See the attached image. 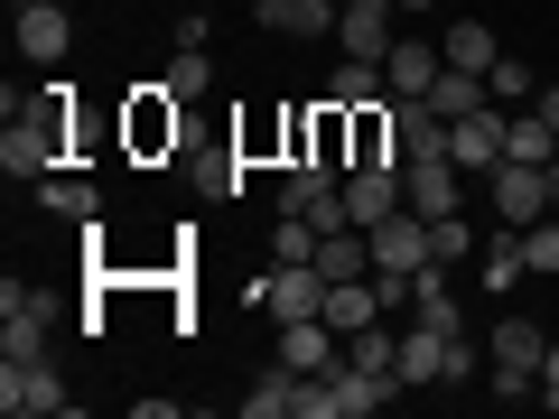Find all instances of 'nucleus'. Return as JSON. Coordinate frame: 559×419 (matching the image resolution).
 I'll list each match as a JSON object with an SVG mask.
<instances>
[{"label":"nucleus","instance_id":"1","mask_svg":"<svg viewBox=\"0 0 559 419\" xmlns=\"http://www.w3.org/2000/svg\"><path fill=\"white\" fill-rule=\"evenodd\" d=\"M57 94H47L38 112H10V131H0V168H10V178H47V168H57V149H66V103Z\"/></svg>","mask_w":559,"mask_h":419},{"label":"nucleus","instance_id":"2","mask_svg":"<svg viewBox=\"0 0 559 419\" xmlns=\"http://www.w3.org/2000/svg\"><path fill=\"white\" fill-rule=\"evenodd\" d=\"M0 410L10 419H57V410H75V392H66V373L47 355H0Z\"/></svg>","mask_w":559,"mask_h":419},{"label":"nucleus","instance_id":"3","mask_svg":"<svg viewBox=\"0 0 559 419\" xmlns=\"http://www.w3.org/2000/svg\"><path fill=\"white\" fill-rule=\"evenodd\" d=\"M261 308H271L280 326L326 318V271H318V261H271V271H261Z\"/></svg>","mask_w":559,"mask_h":419},{"label":"nucleus","instance_id":"4","mask_svg":"<svg viewBox=\"0 0 559 419\" xmlns=\"http://www.w3.org/2000/svg\"><path fill=\"white\" fill-rule=\"evenodd\" d=\"M47 326H57V299L0 279V355H47Z\"/></svg>","mask_w":559,"mask_h":419},{"label":"nucleus","instance_id":"5","mask_svg":"<svg viewBox=\"0 0 559 419\" xmlns=\"http://www.w3.org/2000/svg\"><path fill=\"white\" fill-rule=\"evenodd\" d=\"M503 121H513L503 103H476V112H457V121H448V159H457L466 178H476V168L495 178V168H503Z\"/></svg>","mask_w":559,"mask_h":419},{"label":"nucleus","instance_id":"6","mask_svg":"<svg viewBox=\"0 0 559 419\" xmlns=\"http://www.w3.org/2000/svg\"><path fill=\"white\" fill-rule=\"evenodd\" d=\"M364 242H373V271H429V215L419 205H392L382 224H364Z\"/></svg>","mask_w":559,"mask_h":419},{"label":"nucleus","instance_id":"7","mask_svg":"<svg viewBox=\"0 0 559 419\" xmlns=\"http://www.w3.org/2000/svg\"><path fill=\"white\" fill-rule=\"evenodd\" d=\"M10 28H20V57L28 65H66V47H75L66 0H28V10H10Z\"/></svg>","mask_w":559,"mask_h":419},{"label":"nucleus","instance_id":"8","mask_svg":"<svg viewBox=\"0 0 559 419\" xmlns=\"http://www.w3.org/2000/svg\"><path fill=\"white\" fill-rule=\"evenodd\" d=\"M336 47L364 65L392 57V0H336Z\"/></svg>","mask_w":559,"mask_h":419},{"label":"nucleus","instance_id":"9","mask_svg":"<svg viewBox=\"0 0 559 419\" xmlns=\"http://www.w3.org/2000/svg\"><path fill=\"white\" fill-rule=\"evenodd\" d=\"M495 215L513 224V234H522V224H540V215H550V168L503 159V168H495Z\"/></svg>","mask_w":559,"mask_h":419},{"label":"nucleus","instance_id":"10","mask_svg":"<svg viewBox=\"0 0 559 419\" xmlns=\"http://www.w3.org/2000/svg\"><path fill=\"white\" fill-rule=\"evenodd\" d=\"M457 196H466V187H457V159H448V149H439V159H401V205H419V215H457Z\"/></svg>","mask_w":559,"mask_h":419},{"label":"nucleus","instance_id":"11","mask_svg":"<svg viewBox=\"0 0 559 419\" xmlns=\"http://www.w3.org/2000/svg\"><path fill=\"white\" fill-rule=\"evenodd\" d=\"M280 363H289V373H336L345 363V336L326 318H299V326H280Z\"/></svg>","mask_w":559,"mask_h":419},{"label":"nucleus","instance_id":"12","mask_svg":"<svg viewBox=\"0 0 559 419\" xmlns=\"http://www.w3.org/2000/svg\"><path fill=\"white\" fill-rule=\"evenodd\" d=\"M401 205V159L382 168H345V224H382Z\"/></svg>","mask_w":559,"mask_h":419},{"label":"nucleus","instance_id":"13","mask_svg":"<svg viewBox=\"0 0 559 419\" xmlns=\"http://www.w3.org/2000/svg\"><path fill=\"white\" fill-rule=\"evenodd\" d=\"M326 392H336V419H364V410H382V400H392L401 382H392V373H373V363H355V355H345L336 373H326Z\"/></svg>","mask_w":559,"mask_h":419},{"label":"nucleus","instance_id":"14","mask_svg":"<svg viewBox=\"0 0 559 419\" xmlns=\"http://www.w3.org/2000/svg\"><path fill=\"white\" fill-rule=\"evenodd\" d=\"M252 20L280 38H336V0H252Z\"/></svg>","mask_w":559,"mask_h":419},{"label":"nucleus","instance_id":"15","mask_svg":"<svg viewBox=\"0 0 559 419\" xmlns=\"http://www.w3.org/2000/svg\"><path fill=\"white\" fill-rule=\"evenodd\" d=\"M439 75H448V57H439V47H419V38H392V57H382V84H392V103H401V94H429Z\"/></svg>","mask_w":559,"mask_h":419},{"label":"nucleus","instance_id":"16","mask_svg":"<svg viewBox=\"0 0 559 419\" xmlns=\"http://www.w3.org/2000/svg\"><path fill=\"white\" fill-rule=\"evenodd\" d=\"M439 373H448V336L411 318V326H401V392H429Z\"/></svg>","mask_w":559,"mask_h":419},{"label":"nucleus","instance_id":"17","mask_svg":"<svg viewBox=\"0 0 559 419\" xmlns=\"http://www.w3.org/2000/svg\"><path fill=\"white\" fill-rule=\"evenodd\" d=\"M550 336H559V326H540V318H495V345H485V355H495V363H522V373H540Z\"/></svg>","mask_w":559,"mask_h":419},{"label":"nucleus","instance_id":"18","mask_svg":"<svg viewBox=\"0 0 559 419\" xmlns=\"http://www.w3.org/2000/svg\"><path fill=\"white\" fill-rule=\"evenodd\" d=\"M373 318H392V308H382V289H373V271L326 289V326H336V336H355V326H373Z\"/></svg>","mask_w":559,"mask_h":419},{"label":"nucleus","instance_id":"19","mask_svg":"<svg viewBox=\"0 0 559 419\" xmlns=\"http://www.w3.org/2000/svg\"><path fill=\"white\" fill-rule=\"evenodd\" d=\"M299 382L308 373H289V363H261L252 392H242V419H289V410H299Z\"/></svg>","mask_w":559,"mask_h":419},{"label":"nucleus","instance_id":"20","mask_svg":"<svg viewBox=\"0 0 559 419\" xmlns=\"http://www.w3.org/2000/svg\"><path fill=\"white\" fill-rule=\"evenodd\" d=\"M318 271H326V289L373 271V242H364V224H336V234H318Z\"/></svg>","mask_w":559,"mask_h":419},{"label":"nucleus","instance_id":"21","mask_svg":"<svg viewBox=\"0 0 559 419\" xmlns=\"http://www.w3.org/2000/svg\"><path fill=\"white\" fill-rule=\"evenodd\" d=\"M439 57H448V65H466V75H495V57H503V47H495V28H485V20H448Z\"/></svg>","mask_w":559,"mask_h":419},{"label":"nucleus","instance_id":"22","mask_svg":"<svg viewBox=\"0 0 559 419\" xmlns=\"http://www.w3.org/2000/svg\"><path fill=\"white\" fill-rule=\"evenodd\" d=\"M392 84H382V65H364V57H345L336 75H326V94L318 103H336V112H364V103H382Z\"/></svg>","mask_w":559,"mask_h":419},{"label":"nucleus","instance_id":"23","mask_svg":"<svg viewBox=\"0 0 559 419\" xmlns=\"http://www.w3.org/2000/svg\"><path fill=\"white\" fill-rule=\"evenodd\" d=\"M550 149H559V131L540 121V103H532V112H513V121H503V159H522V168H550Z\"/></svg>","mask_w":559,"mask_h":419},{"label":"nucleus","instance_id":"24","mask_svg":"<svg viewBox=\"0 0 559 419\" xmlns=\"http://www.w3.org/2000/svg\"><path fill=\"white\" fill-rule=\"evenodd\" d=\"M419 103H429V112H448V121H457V112H476V103H495V94H485V75H466V65H448V75L429 84V94H419Z\"/></svg>","mask_w":559,"mask_h":419},{"label":"nucleus","instance_id":"25","mask_svg":"<svg viewBox=\"0 0 559 419\" xmlns=\"http://www.w3.org/2000/svg\"><path fill=\"white\" fill-rule=\"evenodd\" d=\"M38 205H47V215H66V224H94V215H103V196H94L84 178H47Z\"/></svg>","mask_w":559,"mask_h":419},{"label":"nucleus","instance_id":"26","mask_svg":"<svg viewBox=\"0 0 559 419\" xmlns=\"http://www.w3.org/2000/svg\"><path fill=\"white\" fill-rule=\"evenodd\" d=\"M466 252H476V224H466V215H429V261H448V271H457Z\"/></svg>","mask_w":559,"mask_h":419},{"label":"nucleus","instance_id":"27","mask_svg":"<svg viewBox=\"0 0 559 419\" xmlns=\"http://www.w3.org/2000/svg\"><path fill=\"white\" fill-rule=\"evenodd\" d=\"M205 84H215V65H205V47H178V57H168V103H197Z\"/></svg>","mask_w":559,"mask_h":419},{"label":"nucleus","instance_id":"28","mask_svg":"<svg viewBox=\"0 0 559 419\" xmlns=\"http://www.w3.org/2000/svg\"><path fill=\"white\" fill-rule=\"evenodd\" d=\"M485 94H495V103H540V84H532V65H522V57H495Z\"/></svg>","mask_w":559,"mask_h":419},{"label":"nucleus","instance_id":"29","mask_svg":"<svg viewBox=\"0 0 559 419\" xmlns=\"http://www.w3.org/2000/svg\"><path fill=\"white\" fill-rule=\"evenodd\" d=\"M271 261H318V224H308V215H280V234H271Z\"/></svg>","mask_w":559,"mask_h":419},{"label":"nucleus","instance_id":"30","mask_svg":"<svg viewBox=\"0 0 559 419\" xmlns=\"http://www.w3.org/2000/svg\"><path fill=\"white\" fill-rule=\"evenodd\" d=\"M522 271H532V252H522V234H513V242H495V252H485V289H513Z\"/></svg>","mask_w":559,"mask_h":419},{"label":"nucleus","instance_id":"31","mask_svg":"<svg viewBox=\"0 0 559 419\" xmlns=\"http://www.w3.org/2000/svg\"><path fill=\"white\" fill-rule=\"evenodd\" d=\"M522 252H532V271H550V279H559V224H550V215L522 224Z\"/></svg>","mask_w":559,"mask_h":419},{"label":"nucleus","instance_id":"32","mask_svg":"<svg viewBox=\"0 0 559 419\" xmlns=\"http://www.w3.org/2000/svg\"><path fill=\"white\" fill-rule=\"evenodd\" d=\"M476 373H485V363H476V345H466V336H448V373H439V392H466Z\"/></svg>","mask_w":559,"mask_h":419},{"label":"nucleus","instance_id":"33","mask_svg":"<svg viewBox=\"0 0 559 419\" xmlns=\"http://www.w3.org/2000/svg\"><path fill=\"white\" fill-rule=\"evenodd\" d=\"M197 187H205V196H234V187H242V168H224V159H197Z\"/></svg>","mask_w":559,"mask_h":419},{"label":"nucleus","instance_id":"34","mask_svg":"<svg viewBox=\"0 0 559 419\" xmlns=\"http://www.w3.org/2000/svg\"><path fill=\"white\" fill-rule=\"evenodd\" d=\"M540 121H550V131H559V84H540Z\"/></svg>","mask_w":559,"mask_h":419},{"label":"nucleus","instance_id":"35","mask_svg":"<svg viewBox=\"0 0 559 419\" xmlns=\"http://www.w3.org/2000/svg\"><path fill=\"white\" fill-rule=\"evenodd\" d=\"M392 10H439V0H392Z\"/></svg>","mask_w":559,"mask_h":419},{"label":"nucleus","instance_id":"36","mask_svg":"<svg viewBox=\"0 0 559 419\" xmlns=\"http://www.w3.org/2000/svg\"><path fill=\"white\" fill-rule=\"evenodd\" d=\"M550 205H559V159H550Z\"/></svg>","mask_w":559,"mask_h":419},{"label":"nucleus","instance_id":"37","mask_svg":"<svg viewBox=\"0 0 559 419\" xmlns=\"http://www.w3.org/2000/svg\"><path fill=\"white\" fill-rule=\"evenodd\" d=\"M10 10H28V0H10Z\"/></svg>","mask_w":559,"mask_h":419},{"label":"nucleus","instance_id":"38","mask_svg":"<svg viewBox=\"0 0 559 419\" xmlns=\"http://www.w3.org/2000/svg\"><path fill=\"white\" fill-rule=\"evenodd\" d=\"M159 10H178V0H159Z\"/></svg>","mask_w":559,"mask_h":419}]
</instances>
